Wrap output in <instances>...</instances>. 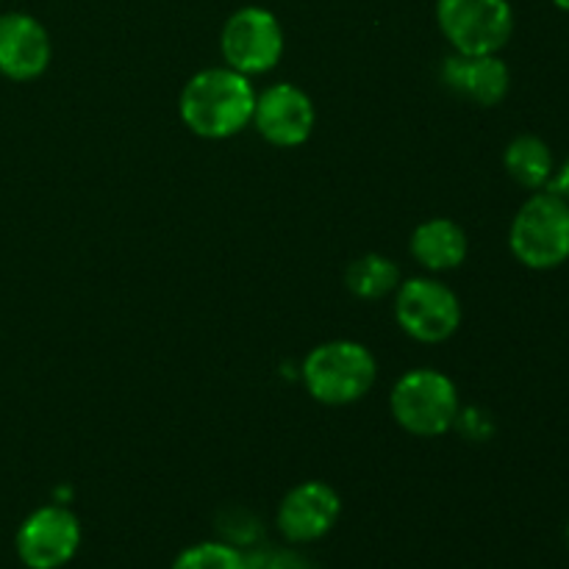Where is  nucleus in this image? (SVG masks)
Wrapping results in <instances>:
<instances>
[{
	"label": "nucleus",
	"mask_w": 569,
	"mask_h": 569,
	"mask_svg": "<svg viewBox=\"0 0 569 569\" xmlns=\"http://www.w3.org/2000/svg\"><path fill=\"white\" fill-rule=\"evenodd\" d=\"M256 89L248 76L231 67H209L187 81L181 92V120L203 139H231L253 122Z\"/></svg>",
	"instance_id": "f257e3e1"
},
{
	"label": "nucleus",
	"mask_w": 569,
	"mask_h": 569,
	"mask_svg": "<svg viewBox=\"0 0 569 569\" xmlns=\"http://www.w3.org/2000/svg\"><path fill=\"white\" fill-rule=\"evenodd\" d=\"M378 376L370 348L350 339L322 342L306 356L303 383L317 403L350 406L365 398Z\"/></svg>",
	"instance_id": "f03ea898"
},
{
	"label": "nucleus",
	"mask_w": 569,
	"mask_h": 569,
	"mask_svg": "<svg viewBox=\"0 0 569 569\" xmlns=\"http://www.w3.org/2000/svg\"><path fill=\"white\" fill-rule=\"evenodd\" d=\"M389 409L403 431L422 439L442 437L461 417L459 389L445 372L420 367L398 378L389 395Z\"/></svg>",
	"instance_id": "7ed1b4c3"
},
{
	"label": "nucleus",
	"mask_w": 569,
	"mask_h": 569,
	"mask_svg": "<svg viewBox=\"0 0 569 569\" xmlns=\"http://www.w3.org/2000/svg\"><path fill=\"white\" fill-rule=\"evenodd\" d=\"M509 248L528 270H556L569 261V203L550 189L531 194L509 228Z\"/></svg>",
	"instance_id": "20e7f679"
},
{
	"label": "nucleus",
	"mask_w": 569,
	"mask_h": 569,
	"mask_svg": "<svg viewBox=\"0 0 569 569\" xmlns=\"http://www.w3.org/2000/svg\"><path fill=\"white\" fill-rule=\"evenodd\" d=\"M439 31L453 53H500L515 33V9L509 0H437Z\"/></svg>",
	"instance_id": "39448f33"
},
{
	"label": "nucleus",
	"mask_w": 569,
	"mask_h": 569,
	"mask_svg": "<svg viewBox=\"0 0 569 569\" xmlns=\"http://www.w3.org/2000/svg\"><path fill=\"white\" fill-rule=\"evenodd\" d=\"M395 320L417 342H445L461 326V300L437 278H409L395 289Z\"/></svg>",
	"instance_id": "423d86ee"
},
{
	"label": "nucleus",
	"mask_w": 569,
	"mask_h": 569,
	"mask_svg": "<svg viewBox=\"0 0 569 569\" xmlns=\"http://www.w3.org/2000/svg\"><path fill=\"white\" fill-rule=\"evenodd\" d=\"M220 50L226 67L242 76L270 72L283 56V28L270 9L244 6L233 11L222 26Z\"/></svg>",
	"instance_id": "0eeeda50"
},
{
	"label": "nucleus",
	"mask_w": 569,
	"mask_h": 569,
	"mask_svg": "<svg viewBox=\"0 0 569 569\" xmlns=\"http://www.w3.org/2000/svg\"><path fill=\"white\" fill-rule=\"evenodd\" d=\"M14 548L28 569H61L81 548V522L67 506H42L17 528Z\"/></svg>",
	"instance_id": "6e6552de"
},
{
	"label": "nucleus",
	"mask_w": 569,
	"mask_h": 569,
	"mask_svg": "<svg viewBox=\"0 0 569 569\" xmlns=\"http://www.w3.org/2000/svg\"><path fill=\"white\" fill-rule=\"evenodd\" d=\"M317 122L315 103L295 83H272L256 94L253 122L256 131L276 148H298L311 137Z\"/></svg>",
	"instance_id": "1a4fd4ad"
},
{
	"label": "nucleus",
	"mask_w": 569,
	"mask_h": 569,
	"mask_svg": "<svg viewBox=\"0 0 569 569\" xmlns=\"http://www.w3.org/2000/svg\"><path fill=\"white\" fill-rule=\"evenodd\" d=\"M339 515H342V500L337 489L322 481H306L283 495L276 522L283 539L292 545H309L331 533Z\"/></svg>",
	"instance_id": "9d476101"
},
{
	"label": "nucleus",
	"mask_w": 569,
	"mask_h": 569,
	"mask_svg": "<svg viewBox=\"0 0 569 569\" xmlns=\"http://www.w3.org/2000/svg\"><path fill=\"white\" fill-rule=\"evenodd\" d=\"M53 56L48 28L26 11L0 14V76L11 81H33Z\"/></svg>",
	"instance_id": "9b49d317"
},
{
	"label": "nucleus",
	"mask_w": 569,
	"mask_h": 569,
	"mask_svg": "<svg viewBox=\"0 0 569 569\" xmlns=\"http://www.w3.org/2000/svg\"><path fill=\"white\" fill-rule=\"evenodd\" d=\"M442 78L456 94L476 106H498L509 94L511 72L498 53L465 56L453 53L442 67Z\"/></svg>",
	"instance_id": "f8f14e48"
},
{
	"label": "nucleus",
	"mask_w": 569,
	"mask_h": 569,
	"mask_svg": "<svg viewBox=\"0 0 569 569\" xmlns=\"http://www.w3.org/2000/svg\"><path fill=\"white\" fill-rule=\"evenodd\" d=\"M409 250L426 270L448 272L465 264L470 242L459 222L448 220V217H433L415 228Z\"/></svg>",
	"instance_id": "ddd939ff"
},
{
	"label": "nucleus",
	"mask_w": 569,
	"mask_h": 569,
	"mask_svg": "<svg viewBox=\"0 0 569 569\" xmlns=\"http://www.w3.org/2000/svg\"><path fill=\"white\" fill-rule=\"evenodd\" d=\"M503 164L506 172L522 189H531V192L548 189L550 178L556 172L553 150H550V144L545 139L533 137V133H522V137L511 139L503 153Z\"/></svg>",
	"instance_id": "4468645a"
},
{
	"label": "nucleus",
	"mask_w": 569,
	"mask_h": 569,
	"mask_svg": "<svg viewBox=\"0 0 569 569\" xmlns=\"http://www.w3.org/2000/svg\"><path fill=\"white\" fill-rule=\"evenodd\" d=\"M345 283H348V289L356 298L381 300L400 287V270L387 256L367 253L348 267Z\"/></svg>",
	"instance_id": "2eb2a0df"
},
{
	"label": "nucleus",
	"mask_w": 569,
	"mask_h": 569,
	"mask_svg": "<svg viewBox=\"0 0 569 569\" xmlns=\"http://www.w3.org/2000/svg\"><path fill=\"white\" fill-rule=\"evenodd\" d=\"M170 569H250L239 548L228 542H200L183 550Z\"/></svg>",
	"instance_id": "dca6fc26"
},
{
	"label": "nucleus",
	"mask_w": 569,
	"mask_h": 569,
	"mask_svg": "<svg viewBox=\"0 0 569 569\" xmlns=\"http://www.w3.org/2000/svg\"><path fill=\"white\" fill-rule=\"evenodd\" d=\"M261 569H315L311 567L309 559H303V556L298 553H278L272 556V559H267Z\"/></svg>",
	"instance_id": "f3484780"
},
{
	"label": "nucleus",
	"mask_w": 569,
	"mask_h": 569,
	"mask_svg": "<svg viewBox=\"0 0 569 569\" xmlns=\"http://www.w3.org/2000/svg\"><path fill=\"white\" fill-rule=\"evenodd\" d=\"M548 189L553 194H559V198H565L567 203H569V159L559 167V170L553 172V178H550Z\"/></svg>",
	"instance_id": "a211bd4d"
},
{
	"label": "nucleus",
	"mask_w": 569,
	"mask_h": 569,
	"mask_svg": "<svg viewBox=\"0 0 569 569\" xmlns=\"http://www.w3.org/2000/svg\"><path fill=\"white\" fill-rule=\"evenodd\" d=\"M553 6H556V9L567 11V14H569V0H553Z\"/></svg>",
	"instance_id": "6ab92c4d"
},
{
	"label": "nucleus",
	"mask_w": 569,
	"mask_h": 569,
	"mask_svg": "<svg viewBox=\"0 0 569 569\" xmlns=\"http://www.w3.org/2000/svg\"><path fill=\"white\" fill-rule=\"evenodd\" d=\"M565 539H567V548H569V522H567V531H565Z\"/></svg>",
	"instance_id": "aec40b11"
}]
</instances>
